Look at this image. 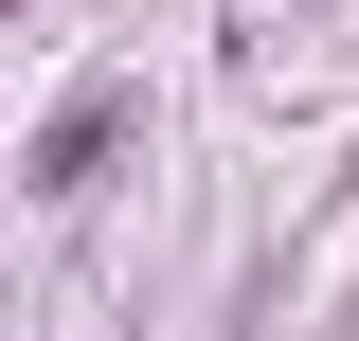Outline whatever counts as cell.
I'll return each instance as SVG.
<instances>
[{
    "label": "cell",
    "mask_w": 359,
    "mask_h": 341,
    "mask_svg": "<svg viewBox=\"0 0 359 341\" xmlns=\"http://www.w3.org/2000/svg\"><path fill=\"white\" fill-rule=\"evenodd\" d=\"M108 126H126V90H90V108H54V144H36V180H54V198H72L90 162H108Z\"/></svg>",
    "instance_id": "cell-1"
}]
</instances>
